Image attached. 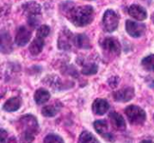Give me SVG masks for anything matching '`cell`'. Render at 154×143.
Masks as SVG:
<instances>
[{
    "instance_id": "cell-1",
    "label": "cell",
    "mask_w": 154,
    "mask_h": 143,
    "mask_svg": "<svg viewBox=\"0 0 154 143\" xmlns=\"http://www.w3.org/2000/svg\"><path fill=\"white\" fill-rule=\"evenodd\" d=\"M62 12L69 20L78 27L88 25L94 19V8L91 5L75 6L71 2H66L62 5Z\"/></svg>"
},
{
    "instance_id": "cell-2",
    "label": "cell",
    "mask_w": 154,
    "mask_h": 143,
    "mask_svg": "<svg viewBox=\"0 0 154 143\" xmlns=\"http://www.w3.org/2000/svg\"><path fill=\"white\" fill-rule=\"evenodd\" d=\"M18 130L22 143H31L39 132V125L33 115L26 114L18 121Z\"/></svg>"
},
{
    "instance_id": "cell-3",
    "label": "cell",
    "mask_w": 154,
    "mask_h": 143,
    "mask_svg": "<svg viewBox=\"0 0 154 143\" xmlns=\"http://www.w3.org/2000/svg\"><path fill=\"white\" fill-rule=\"evenodd\" d=\"M23 9L25 12L28 18V24L34 28L40 24L41 22V6L34 1H30L23 5Z\"/></svg>"
},
{
    "instance_id": "cell-4",
    "label": "cell",
    "mask_w": 154,
    "mask_h": 143,
    "mask_svg": "<svg viewBox=\"0 0 154 143\" xmlns=\"http://www.w3.org/2000/svg\"><path fill=\"white\" fill-rule=\"evenodd\" d=\"M125 114L133 125H141L146 121V113L137 105H129L126 107Z\"/></svg>"
},
{
    "instance_id": "cell-5",
    "label": "cell",
    "mask_w": 154,
    "mask_h": 143,
    "mask_svg": "<svg viewBox=\"0 0 154 143\" xmlns=\"http://www.w3.org/2000/svg\"><path fill=\"white\" fill-rule=\"evenodd\" d=\"M119 17L117 14L113 10H106L103 16V27L105 31L112 32L116 31L118 27Z\"/></svg>"
},
{
    "instance_id": "cell-6",
    "label": "cell",
    "mask_w": 154,
    "mask_h": 143,
    "mask_svg": "<svg viewBox=\"0 0 154 143\" xmlns=\"http://www.w3.org/2000/svg\"><path fill=\"white\" fill-rule=\"evenodd\" d=\"M101 47L108 55L118 56L121 52V45L119 41L113 37L105 38L101 41Z\"/></svg>"
},
{
    "instance_id": "cell-7",
    "label": "cell",
    "mask_w": 154,
    "mask_h": 143,
    "mask_svg": "<svg viewBox=\"0 0 154 143\" xmlns=\"http://www.w3.org/2000/svg\"><path fill=\"white\" fill-rule=\"evenodd\" d=\"M125 28L128 34L134 38H139L143 36L146 30V26L143 23H139L137 22H134L130 20L126 21Z\"/></svg>"
},
{
    "instance_id": "cell-8",
    "label": "cell",
    "mask_w": 154,
    "mask_h": 143,
    "mask_svg": "<svg viewBox=\"0 0 154 143\" xmlns=\"http://www.w3.org/2000/svg\"><path fill=\"white\" fill-rule=\"evenodd\" d=\"M94 128L96 130V132L101 135L105 140L108 141H115V137L114 135L108 132V124L106 120H98L96 121L94 123Z\"/></svg>"
},
{
    "instance_id": "cell-9",
    "label": "cell",
    "mask_w": 154,
    "mask_h": 143,
    "mask_svg": "<svg viewBox=\"0 0 154 143\" xmlns=\"http://www.w3.org/2000/svg\"><path fill=\"white\" fill-rule=\"evenodd\" d=\"M74 41L72 33L69 30H64L60 32L58 39V47L60 50H68L71 49L72 41Z\"/></svg>"
},
{
    "instance_id": "cell-10",
    "label": "cell",
    "mask_w": 154,
    "mask_h": 143,
    "mask_svg": "<svg viewBox=\"0 0 154 143\" xmlns=\"http://www.w3.org/2000/svg\"><path fill=\"white\" fill-rule=\"evenodd\" d=\"M114 99L117 102H128L132 100L134 96V89L133 87H125L120 90L116 91L113 94Z\"/></svg>"
},
{
    "instance_id": "cell-11",
    "label": "cell",
    "mask_w": 154,
    "mask_h": 143,
    "mask_svg": "<svg viewBox=\"0 0 154 143\" xmlns=\"http://www.w3.org/2000/svg\"><path fill=\"white\" fill-rule=\"evenodd\" d=\"M31 36V31H29L25 26H20L17 30L14 42L18 46H24L29 42Z\"/></svg>"
},
{
    "instance_id": "cell-12",
    "label": "cell",
    "mask_w": 154,
    "mask_h": 143,
    "mask_svg": "<svg viewBox=\"0 0 154 143\" xmlns=\"http://www.w3.org/2000/svg\"><path fill=\"white\" fill-rule=\"evenodd\" d=\"M109 107H110V105H109L108 102L106 100L101 99V98L96 99L92 105L93 113L97 115H103V114H106L109 110Z\"/></svg>"
},
{
    "instance_id": "cell-13",
    "label": "cell",
    "mask_w": 154,
    "mask_h": 143,
    "mask_svg": "<svg viewBox=\"0 0 154 143\" xmlns=\"http://www.w3.org/2000/svg\"><path fill=\"white\" fill-rule=\"evenodd\" d=\"M109 118H110V121H111L113 127L116 130L121 131V132L125 131L126 123H125L124 117L121 114H119L118 113H116V112H112L109 114Z\"/></svg>"
},
{
    "instance_id": "cell-14",
    "label": "cell",
    "mask_w": 154,
    "mask_h": 143,
    "mask_svg": "<svg viewBox=\"0 0 154 143\" xmlns=\"http://www.w3.org/2000/svg\"><path fill=\"white\" fill-rule=\"evenodd\" d=\"M128 14L138 21H143L147 18L146 10L139 5H132L128 9Z\"/></svg>"
},
{
    "instance_id": "cell-15",
    "label": "cell",
    "mask_w": 154,
    "mask_h": 143,
    "mask_svg": "<svg viewBox=\"0 0 154 143\" xmlns=\"http://www.w3.org/2000/svg\"><path fill=\"white\" fill-rule=\"evenodd\" d=\"M44 46V38L36 36L29 46V51L32 55H38L42 52Z\"/></svg>"
},
{
    "instance_id": "cell-16",
    "label": "cell",
    "mask_w": 154,
    "mask_h": 143,
    "mask_svg": "<svg viewBox=\"0 0 154 143\" xmlns=\"http://www.w3.org/2000/svg\"><path fill=\"white\" fill-rule=\"evenodd\" d=\"M12 50V40L9 33L5 31L1 32V51L9 53Z\"/></svg>"
},
{
    "instance_id": "cell-17",
    "label": "cell",
    "mask_w": 154,
    "mask_h": 143,
    "mask_svg": "<svg viewBox=\"0 0 154 143\" xmlns=\"http://www.w3.org/2000/svg\"><path fill=\"white\" fill-rule=\"evenodd\" d=\"M61 107L62 105L60 102H56L53 105H50L43 107L42 110V114L45 117H53L60 112Z\"/></svg>"
},
{
    "instance_id": "cell-18",
    "label": "cell",
    "mask_w": 154,
    "mask_h": 143,
    "mask_svg": "<svg viewBox=\"0 0 154 143\" xmlns=\"http://www.w3.org/2000/svg\"><path fill=\"white\" fill-rule=\"evenodd\" d=\"M21 99L19 97H12L8 99L3 105V109L6 112H15L21 106Z\"/></svg>"
},
{
    "instance_id": "cell-19",
    "label": "cell",
    "mask_w": 154,
    "mask_h": 143,
    "mask_svg": "<svg viewBox=\"0 0 154 143\" xmlns=\"http://www.w3.org/2000/svg\"><path fill=\"white\" fill-rule=\"evenodd\" d=\"M51 98V94L44 88H40L34 93V101L37 105H42Z\"/></svg>"
},
{
    "instance_id": "cell-20",
    "label": "cell",
    "mask_w": 154,
    "mask_h": 143,
    "mask_svg": "<svg viewBox=\"0 0 154 143\" xmlns=\"http://www.w3.org/2000/svg\"><path fill=\"white\" fill-rule=\"evenodd\" d=\"M74 42L79 49H89L91 47L88 37L85 34H78L74 38Z\"/></svg>"
},
{
    "instance_id": "cell-21",
    "label": "cell",
    "mask_w": 154,
    "mask_h": 143,
    "mask_svg": "<svg viewBox=\"0 0 154 143\" xmlns=\"http://www.w3.org/2000/svg\"><path fill=\"white\" fill-rule=\"evenodd\" d=\"M79 143H100L98 140L89 132L84 131L79 138Z\"/></svg>"
},
{
    "instance_id": "cell-22",
    "label": "cell",
    "mask_w": 154,
    "mask_h": 143,
    "mask_svg": "<svg viewBox=\"0 0 154 143\" xmlns=\"http://www.w3.org/2000/svg\"><path fill=\"white\" fill-rule=\"evenodd\" d=\"M142 65L145 70L151 72L154 71V54L145 57L142 61Z\"/></svg>"
},
{
    "instance_id": "cell-23",
    "label": "cell",
    "mask_w": 154,
    "mask_h": 143,
    "mask_svg": "<svg viewBox=\"0 0 154 143\" xmlns=\"http://www.w3.org/2000/svg\"><path fill=\"white\" fill-rule=\"evenodd\" d=\"M98 70V68L96 64L94 63H89L87 65H84L81 72L83 75H87V76H90V75H95Z\"/></svg>"
},
{
    "instance_id": "cell-24",
    "label": "cell",
    "mask_w": 154,
    "mask_h": 143,
    "mask_svg": "<svg viewBox=\"0 0 154 143\" xmlns=\"http://www.w3.org/2000/svg\"><path fill=\"white\" fill-rule=\"evenodd\" d=\"M43 143H64V141L60 136L51 133V134H48L44 138Z\"/></svg>"
},
{
    "instance_id": "cell-25",
    "label": "cell",
    "mask_w": 154,
    "mask_h": 143,
    "mask_svg": "<svg viewBox=\"0 0 154 143\" xmlns=\"http://www.w3.org/2000/svg\"><path fill=\"white\" fill-rule=\"evenodd\" d=\"M49 33H50V27L48 25H42L39 27L37 31V36L42 37V38L47 37Z\"/></svg>"
},
{
    "instance_id": "cell-26",
    "label": "cell",
    "mask_w": 154,
    "mask_h": 143,
    "mask_svg": "<svg viewBox=\"0 0 154 143\" xmlns=\"http://www.w3.org/2000/svg\"><path fill=\"white\" fill-rule=\"evenodd\" d=\"M7 139V132H5V130H1V143L5 142V141Z\"/></svg>"
},
{
    "instance_id": "cell-27",
    "label": "cell",
    "mask_w": 154,
    "mask_h": 143,
    "mask_svg": "<svg viewBox=\"0 0 154 143\" xmlns=\"http://www.w3.org/2000/svg\"><path fill=\"white\" fill-rule=\"evenodd\" d=\"M140 143H154V138H149V139L143 140Z\"/></svg>"
},
{
    "instance_id": "cell-28",
    "label": "cell",
    "mask_w": 154,
    "mask_h": 143,
    "mask_svg": "<svg viewBox=\"0 0 154 143\" xmlns=\"http://www.w3.org/2000/svg\"><path fill=\"white\" fill-rule=\"evenodd\" d=\"M8 143H17V142H16V140H15V139L12 138V139L8 141Z\"/></svg>"
},
{
    "instance_id": "cell-29",
    "label": "cell",
    "mask_w": 154,
    "mask_h": 143,
    "mask_svg": "<svg viewBox=\"0 0 154 143\" xmlns=\"http://www.w3.org/2000/svg\"><path fill=\"white\" fill-rule=\"evenodd\" d=\"M153 119H154V115H153Z\"/></svg>"
},
{
    "instance_id": "cell-30",
    "label": "cell",
    "mask_w": 154,
    "mask_h": 143,
    "mask_svg": "<svg viewBox=\"0 0 154 143\" xmlns=\"http://www.w3.org/2000/svg\"><path fill=\"white\" fill-rule=\"evenodd\" d=\"M90 1H91V0H90Z\"/></svg>"
}]
</instances>
